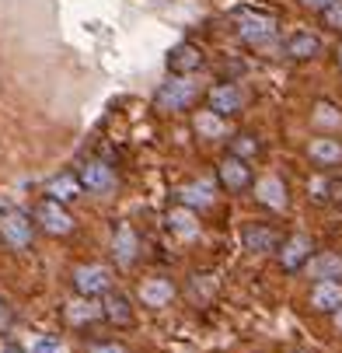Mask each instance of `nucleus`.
<instances>
[{
	"instance_id": "13",
	"label": "nucleus",
	"mask_w": 342,
	"mask_h": 353,
	"mask_svg": "<svg viewBox=\"0 0 342 353\" xmlns=\"http://www.w3.org/2000/svg\"><path fill=\"white\" fill-rule=\"evenodd\" d=\"M255 203L266 207V210L283 214V210L290 207V189H286V182H283L279 175H266V179H259V182H255Z\"/></svg>"
},
{
	"instance_id": "20",
	"label": "nucleus",
	"mask_w": 342,
	"mask_h": 353,
	"mask_svg": "<svg viewBox=\"0 0 342 353\" xmlns=\"http://www.w3.org/2000/svg\"><path fill=\"white\" fill-rule=\"evenodd\" d=\"M311 280H342V252H318L304 266Z\"/></svg>"
},
{
	"instance_id": "14",
	"label": "nucleus",
	"mask_w": 342,
	"mask_h": 353,
	"mask_svg": "<svg viewBox=\"0 0 342 353\" xmlns=\"http://www.w3.org/2000/svg\"><path fill=\"white\" fill-rule=\"evenodd\" d=\"M136 256H140V238L126 221H119L116 231H112V259H116L119 270H129L136 263Z\"/></svg>"
},
{
	"instance_id": "11",
	"label": "nucleus",
	"mask_w": 342,
	"mask_h": 353,
	"mask_svg": "<svg viewBox=\"0 0 342 353\" xmlns=\"http://www.w3.org/2000/svg\"><path fill=\"white\" fill-rule=\"evenodd\" d=\"M311 252H314V241L304 231H293L283 241V248H279V270L283 273H301L308 266V259H311Z\"/></svg>"
},
{
	"instance_id": "27",
	"label": "nucleus",
	"mask_w": 342,
	"mask_h": 353,
	"mask_svg": "<svg viewBox=\"0 0 342 353\" xmlns=\"http://www.w3.org/2000/svg\"><path fill=\"white\" fill-rule=\"evenodd\" d=\"M32 353H60V336H39L32 343Z\"/></svg>"
},
{
	"instance_id": "12",
	"label": "nucleus",
	"mask_w": 342,
	"mask_h": 353,
	"mask_svg": "<svg viewBox=\"0 0 342 353\" xmlns=\"http://www.w3.org/2000/svg\"><path fill=\"white\" fill-rule=\"evenodd\" d=\"M206 67V53L195 42H178L171 53H168V74H178V77H192Z\"/></svg>"
},
{
	"instance_id": "25",
	"label": "nucleus",
	"mask_w": 342,
	"mask_h": 353,
	"mask_svg": "<svg viewBox=\"0 0 342 353\" xmlns=\"http://www.w3.org/2000/svg\"><path fill=\"white\" fill-rule=\"evenodd\" d=\"M195 133H200V137H210V140H220V137H224V119L213 116V112L206 109V112L195 116Z\"/></svg>"
},
{
	"instance_id": "30",
	"label": "nucleus",
	"mask_w": 342,
	"mask_h": 353,
	"mask_svg": "<svg viewBox=\"0 0 342 353\" xmlns=\"http://www.w3.org/2000/svg\"><path fill=\"white\" fill-rule=\"evenodd\" d=\"M332 4V0H301V8H308V11H325Z\"/></svg>"
},
{
	"instance_id": "28",
	"label": "nucleus",
	"mask_w": 342,
	"mask_h": 353,
	"mask_svg": "<svg viewBox=\"0 0 342 353\" xmlns=\"http://www.w3.org/2000/svg\"><path fill=\"white\" fill-rule=\"evenodd\" d=\"M11 325H14V308L8 297H0V332H8Z\"/></svg>"
},
{
	"instance_id": "2",
	"label": "nucleus",
	"mask_w": 342,
	"mask_h": 353,
	"mask_svg": "<svg viewBox=\"0 0 342 353\" xmlns=\"http://www.w3.org/2000/svg\"><path fill=\"white\" fill-rule=\"evenodd\" d=\"M32 221H35V228H39L42 234H49V238H67V234L77 231V221L70 217L67 203H60V199H53V196H42V199H39L35 210H32Z\"/></svg>"
},
{
	"instance_id": "21",
	"label": "nucleus",
	"mask_w": 342,
	"mask_h": 353,
	"mask_svg": "<svg viewBox=\"0 0 342 353\" xmlns=\"http://www.w3.org/2000/svg\"><path fill=\"white\" fill-rule=\"evenodd\" d=\"M164 228L171 231V234H178V238H200V217H195V210H189V207H175V210H168V217H164Z\"/></svg>"
},
{
	"instance_id": "17",
	"label": "nucleus",
	"mask_w": 342,
	"mask_h": 353,
	"mask_svg": "<svg viewBox=\"0 0 342 353\" xmlns=\"http://www.w3.org/2000/svg\"><path fill=\"white\" fill-rule=\"evenodd\" d=\"M308 158H311V165H318V168H332V165H342V140H335V137H311L308 140Z\"/></svg>"
},
{
	"instance_id": "8",
	"label": "nucleus",
	"mask_w": 342,
	"mask_h": 353,
	"mask_svg": "<svg viewBox=\"0 0 342 353\" xmlns=\"http://www.w3.org/2000/svg\"><path fill=\"white\" fill-rule=\"evenodd\" d=\"M70 283H74V294L77 297H102L105 290H112V270L109 266H77L74 270V276H70Z\"/></svg>"
},
{
	"instance_id": "1",
	"label": "nucleus",
	"mask_w": 342,
	"mask_h": 353,
	"mask_svg": "<svg viewBox=\"0 0 342 353\" xmlns=\"http://www.w3.org/2000/svg\"><path fill=\"white\" fill-rule=\"evenodd\" d=\"M234 32L248 49H262V46L276 42L279 18L272 11H262V8H244V11L234 14Z\"/></svg>"
},
{
	"instance_id": "7",
	"label": "nucleus",
	"mask_w": 342,
	"mask_h": 353,
	"mask_svg": "<svg viewBox=\"0 0 342 353\" xmlns=\"http://www.w3.org/2000/svg\"><path fill=\"white\" fill-rule=\"evenodd\" d=\"M217 182H220L231 196L248 192V189H252V168H248V161L227 150V154L217 161Z\"/></svg>"
},
{
	"instance_id": "10",
	"label": "nucleus",
	"mask_w": 342,
	"mask_h": 353,
	"mask_svg": "<svg viewBox=\"0 0 342 353\" xmlns=\"http://www.w3.org/2000/svg\"><path fill=\"white\" fill-rule=\"evenodd\" d=\"M279 245V231L266 221H248L241 228V248L248 256H266V252H276Z\"/></svg>"
},
{
	"instance_id": "15",
	"label": "nucleus",
	"mask_w": 342,
	"mask_h": 353,
	"mask_svg": "<svg viewBox=\"0 0 342 353\" xmlns=\"http://www.w3.org/2000/svg\"><path fill=\"white\" fill-rule=\"evenodd\" d=\"M102 319L112 322V325H119V329H129L136 322V312H133L129 297L122 290H105L102 294Z\"/></svg>"
},
{
	"instance_id": "4",
	"label": "nucleus",
	"mask_w": 342,
	"mask_h": 353,
	"mask_svg": "<svg viewBox=\"0 0 342 353\" xmlns=\"http://www.w3.org/2000/svg\"><path fill=\"white\" fill-rule=\"evenodd\" d=\"M35 231H39V228H35L32 214H25V210H18V207L0 210V241H4L8 248H14V252L28 248L32 238H35Z\"/></svg>"
},
{
	"instance_id": "32",
	"label": "nucleus",
	"mask_w": 342,
	"mask_h": 353,
	"mask_svg": "<svg viewBox=\"0 0 342 353\" xmlns=\"http://www.w3.org/2000/svg\"><path fill=\"white\" fill-rule=\"evenodd\" d=\"M0 353H25V350H21V346H14V343H11V346H4V350H0Z\"/></svg>"
},
{
	"instance_id": "16",
	"label": "nucleus",
	"mask_w": 342,
	"mask_h": 353,
	"mask_svg": "<svg viewBox=\"0 0 342 353\" xmlns=\"http://www.w3.org/2000/svg\"><path fill=\"white\" fill-rule=\"evenodd\" d=\"M171 199L189 210H206L213 207V185L203 182V179H195V182H185V185H175L171 189Z\"/></svg>"
},
{
	"instance_id": "5",
	"label": "nucleus",
	"mask_w": 342,
	"mask_h": 353,
	"mask_svg": "<svg viewBox=\"0 0 342 353\" xmlns=\"http://www.w3.org/2000/svg\"><path fill=\"white\" fill-rule=\"evenodd\" d=\"M77 179H81V189H84L87 196H109V192H116V185H119L116 168L105 165V161H98V158L84 161V165L77 168Z\"/></svg>"
},
{
	"instance_id": "6",
	"label": "nucleus",
	"mask_w": 342,
	"mask_h": 353,
	"mask_svg": "<svg viewBox=\"0 0 342 353\" xmlns=\"http://www.w3.org/2000/svg\"><path fill=\"white\" fill-rule=\"evenodd\" d=\"M206 109L220 119H234V116L244 112V91L231 81H220L206 91Z\"/></svg>"
},
{
	"instance_id": "23",
	"label": "nucleus",
	"mask_w": 342,
	"mask_h": 353,
	"mask_svg": "<svg viewBox=\"0 0 342 353\" xmlns=\"http://www.w3.org/2000/svg\"><path fill=\"white\" fill-rule=\"evenodd\" d=\"M227 150H231V154H237V158H244V161H255L262 154V140L255 133H234Z\"/></svg>"
},
{
	"instance_id": "31",
	"label": "nucleus",
	"mask_w": 342,
	"mask_h": 353,
	"mask_svg": "<svg viewBox=\"0 0 342 353\" xmlns=\"http://www.w3.org/2000/svg\"><path fill=\"white\" fill-rule=\"evenodd\" d=\"M335 67L342 70V39H339V46H335Z\"/></svg>"
},
{
	"instance_id": "3",
	"label": "nucleus",
	"mask_w": 342,
	"mask_h": 353,
	"mask_svg": "<svg viewBox=\"0 0 342 353\" xmlns=\"http://www.w3.org/2000/svg\"><path fill=\"white\" fill-rule=\"evenodd\" d=\"M195 98H200V84H195L192 77L171 74V81H164L158 88L154 105H158V112H185V109H192Z\"/></svg>"
},
{
	"instance_id": "18",
	"label": "nucleus",
	"mask_w": 342,
	"mask_h": 353,
	"mask_svg": "<svg viewBox=\"0 0 342 353\" xmlns=\"http://www.w3.org/2000/svg\"><path fill=\"white\" fill-rule=\"evenodd\" d=\"M311 308L321 312V315H335L342 308V283L339 280H318L311 287Z\"/></svg>"
},
{
	"instance_id": "22",
	"label": "nucleus",
	"mask_w": 342,
	"mask_h": 353,
	"mask_svg": "<svg viewBox=\"0 0 342 353\" xmlns=\"http://www.w3.org/2000/svg\"><path fill=\"white\" fill-rule=\"evenodd\" d=\"M84 189H81V179L77 175H56L53 182H49V189H45V196H53V199H60V203H70V199H77Z\"/></svg>"
},
{
	"instance_id": "9",
	"label": "nucleus",
	"mask_w": 342,
	"mask_h": 353,
	"mask_svg": "<svg viewBox=\"0 0 342 353\" xmlns=\"http://www.w3.org/2000/svg\"><path fill=\"white\" fill-rule=\"evenodd\" d=\"M175 280L171 276H147V280H140V287H136V297H140V305L143 308H151V312H161V308H168L171 301H175Z\"/></svg>"
},
{
	"instance_id": "19",
	"label": "nucleus",
	"mask_w": 342,
	"mask_h": 353,
	"mask_svg": "<svg viewBox=\"0 0 342 353\" xmlns=\"http://www.w3.org/2000/svg\"><path fill=\"white\" fill-rule=\"evenodd\" d=\"M286 57L290 60H297V63H304V60H314L318 53H321V39L314 35V32H293L290 39H286Z\"/></svg>"
},
{
	"instance_id": "26",
	"label": "nucleus",
	"mask_w": 342,
	"mask_h": 353,
	"mask_svg": "<svg viewBox=\"0 0 342 353\" xmlns=\"http://www.w3.org/2000/svg\"><path fill=\"white\" fill-rule=\"evenodd\" d=\"M318 14H321V25H325V28L342 32V0H332V4H328L325 11H318Z\"/></svg>"
},
{
	"instance_id": "29",
	"label": "nucleus",
	"mask_w": 342,
	"mask_h": 353,
	"mask_svg": "<svg viewBox=\"0 0 342 353\" xmlns=\"http://www.w3.org/2000/svg\"><path fill=\"white\" fill-rule=\"evenodd\" d=\"M87 353H129L122 343H91Z\"/></svg>"
},
{
	"instance_id": "33",
	"label": "nucleus",
	"mask_w": 342,
	"mask_h": 353,
	"mask_svg": "<svg viewBox=\"0 0 342 353\" xmlns=\"http://www.w3.org/2000/svg\"><path fill=\"white\" fill-rule=\"evenodd\" d=\"M335 329H339V332H342V308H339V312H335Z\"/></svg>"
},
{
	"instance_id": "24",
	"label": "nucleus",
	"mask_w": 342,
	"mask_h": 353,
	"mask_svg": "<svg viewBox=\"0 0 342 353\" xmlns=\"http://www.w3.org/2000/svg\"><path fill=\"white\" fill-rule=\"evenodd\" d=\"M67 319H70L74 325L98 322V319H102V305H91V297H81L77 305H70V308H67Z\"/></svg>"
}]
</instances>
